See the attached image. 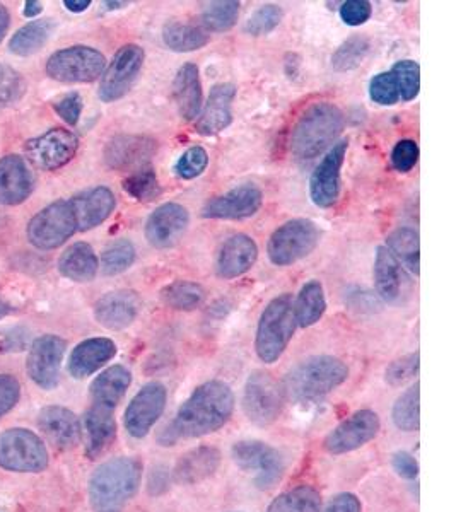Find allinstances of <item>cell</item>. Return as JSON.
Here are the masks:
<instances>
[{
    "mask_svg": "<svg viewBox=\"0 0 456 512\" xmlns=\"http://www.w3.org/2000/svg\"><path fill=\"white\" fill-rule=\"evenodd\" d=\"M363 504L357 499L356 495L344 492V494L335 495L330 499L322 512H361Z\"/></svg>",
    "mask_w": 456,
    "mask_h": 512,
    "instance_id": "680465c9",
    "label": "cell"
},
{
    "mask_svg": "<svg viewBox=\"0 0 456 512\" xmlns=\"http://www.w3.org/2000/svg\"><path fill=\"white\" fill-rule=\"evenodd\" d=\"M53 110L57 111V115H59L65 123L77 125L82 113L81 94H67L64 98L59 99L57 103H53Z\"/></svg>",
    "mask_w": 456,
    "mask_h": 512,
    "instance_id": "9f6ffc18",
    "label": "cell"
},
{
    "mask_svg": "<svg viewBox=\"0 0 456 512\" xmlns=\"http://www.w3.org/2000/svg\"><path fill=\"white\" fill-rule=\"evenodd\" d=\"M373 14V7L368 0H347L340 6V19L347 26H361L368 23Z\"/></svg>",
    "mask_w": 456,
    "mask_h": 512,
    "instance_id": "f5cc1de1",
    "label": "cell"
},
{
    "mask_svg": "<svg viewBox=\"0 0 456 512\" xmlns=\"http://www.w3.org/2000/svg\"><path fill=\"white\" fill-rule=\"evenodd\" d=\"M100 262L88 243H74L62 253L59 272L72 282H91L98 274Z\"/></svg>",
    "mask_w": 456,
    "mask_h": 512,
    "instance_id": "d6a6232c",
    "label": "cell"
},
{
    "mask_svg": "<svg viewBox=\"0 0 456 512\" xmlns=\"http://www.w3.org/2000/svg\"><path fill=\"white\" fill-rule=\"evenodd\" d=\"M158 151V142L144 135H118L106 144L105 161L112 169L146 168Z\"/></svg>",
    "mask_w": 456,
    "mask_h": 512,
    "instance_id": "ffe728a7",
    "label": "cell"
},
{
    "mask_svg": "<svg viewBox=\"0 0 456 512\" xmlns=\"http://www.w3.org/2000/svg\"><path fill=\"white\" fill-rule=\"evenodd\" d=\"M53 30H55V24L52 19H41V21L24 24L23 28L16 31L9 41V50L19 57H30L47 43Z\"/></svg>",
    "mask_w": 456,
    "mask_h": 512,
    "instance_id": "e575fe53",
    "label": "cell"
},
{
    "mask_svg": "<svg viewBox=\"0 0 456 512\" xmlns=\"http://www.w3.org/2000/svg\"><path fill=\"white\" fill-rule=\"evenodd\" d=\"M320 243V229L310 219H293L275 229L267 245L270 262L289 267L315 251Z\"/></svg>",
    "mask_w": 456,
    "mask_h": 512,
    "instance_id": "8992f818",
    "label": "cell"
},
{
    "mask_svg": "<svg viewBox=\"0 0 456 512\" xmlns=\"http://www.w3.org/2000/svg\"><path fill=\"white\" fill-rule=\"evenodd\" d=\"M161 299L168 308L176 311H192L204 303L205 291L192 280H175L161 291Z\"/></svg>",
    "mask_w": 456,
    "mask_h": 512,
    "instance_id": "ab89813d",
    "label": "cell"
},
{
    "mask_svg": "<svg viewBox=\"0 0 456 512\" xmlns=\"http://www.w3.org/2000/svg\"><path fill=\"white\" fill-rule=\"evenodd\" d=\"M282 16H284V12L281 7L275 6V4H265V6L258 7L257 11L253 12L250 19L246 21L245 31L252 36L269 35L281 24Z\"/></svg>",
    "mask_w": 456,
    "mask_h": 512,
    "instance_id": "bcb514c9",
    "label": "cell"
},
{
    "mask_svg": "<svg viewBox=\"0 0 456 512\" xmlns=\"http://www.w3.org/2000/svg\"><path fill=\"white\" fill-rule=\"evenodd\" d=\"M419 161V146L414 140L405 139L393 147L392 164L398 173H409Z\"/></svg>",
    "mask_w": 456,
    "mask_h": 512,
    "instance_id": "816d5d0a",
    "label": "cell"
},
{
    "mask_svg": "<svg viewBox=\"0 0 456 512\" xmlns=\"http://www.w3.org/2000/svg\"><path fill=\"white\" fill-rule=\"evenodd\" d=\"M344 113L332 103H316L304 111L291 132L294 158L310 161L332 147L344 130Z\"/></svg>",
    "mask_w": 456,
    "mask_h": 512,
    "instance_id": "277c9868",
    "label": "cell"
},
{
    "mask_svg": "<svg viewBox=\"0 0 456 512\" xmlns=\"http://www.w3.org/2000/svg\"><path fill=\"white\" fill-rule=\"evenodd\" d=\"M9 21H11L9 11H7L6 7L0 4V41L4 40L7 30H9Z\"/></svg>",
    "mask_w": 456,
    "mask_h": 512,
    "instance_id": "be15d7a7",
    "label": "cell"
},
{
    "mask_svg": "<svg viewBox=\"0 0 456 512\" xmlns=\"http://www.w3.org/2000/svg\"><path fill=\"white\" fill-rule=\"evenodd\" d=\"M209 166V154L204 147L193 146L183 152L180 159L176 161L175 173L182 180H195L199 178Z\"/></svg>",
    "mask_w": 456,
    "mask_h": 512,
    "instance_id": "681fc988",
    "label": "cell"
},
{
    "mask_svg": "<svg viewBox=\"0 0 456 512\" xmlns=\"http://www.w3.org/2000/svg\"><path fill=\"white\" fill-rule=\"evenodd\" d=\"M69 200L76 214L77 231H89L101 226L108 217L112 216L117 205L115 193L106 187L91 188Z\"/></svg>",
    "mask_w": 456,
    "mask_h": 512,
    "instance_id": "d4e9b609",
    "label": "cell"
},
{
    "mask_svg": "<svg viewBox=\"0 0 456 512\" xmlns=\"http://www.w3.org/2000/svg\"><path fill=\"white\" fill-rule=\"evenodd\" d=\"M347 149H349V140H340L334 144L311 175V202L320 209H330L339 202L342 166H344Z\"/></svg>",
    "mask_w": 456,
    "mask_h": 512,
    "instance_id": "5bb4252c",
    "label": "cell"
},
{
    "mask_svg": "<svg viewBox=\"0 0 456 512\" xmlns=\"http://www.w3.org/2000/svg\"><path fill=\"white\" fill-rule=\"evenodd\" d=\"M79 149V139L65 128H52L26 142L24 151L30 163L43 171H55L71 163Z\"/></svg>",
    "mask_w": 456,
    "mask_h": 512,
    "instance_id": "4fadbf2b",
    "label": "cell"
},
{
    "mask_svg": "<svg viewBox=\"0 0 456 512\" xmlns=\"http://www.w3.org/2000/svg\"><path fill=\"white\" fill-rule=\"evenodd\" d=\"M117 355V344L110 338H88L72 350L69 373L76 379H84L96 373Z\"/></svg>",
    "mask_w": 456,
    "mask_h": 512,
    "instance_id": "83f0119b",
    "label": "cell"
},
{
    "mask_svg": "<svg viewBox=\"0 0 456 512\" xmlns=\"http://www.w3.org/2000/svg\"><path fill=\"white\" fill-rule=\"evenodd\" d=\"M421 384L416 383L410 386L398 396L397 402L393 405L392 419L397 429L404 432H416L421 427Z\"/></svg>",
    "mask_w": 456,
    "mask_h": 512,
    "instance_id": "f35d334b",
    "label": "cell"
},
{
    "mask_svg": "<svg viewBox=\"0 0 456 512\" xmlns=\"http://www.w3.org/2000/svg\"><path fill=\"white\" fill-rule=\"evenodd\" d=\"M19 395H21V384L11 374H0V419L16 407Z\"/></svg>",
    "mask_w": 456,
    "mask_h": 512,
    "instance_id": "11a10c76",
    "label": "cell"
},
{
    "mask_svg": "<svg viewBox=\"0 0 456 512\" xmlns=\"http://www.w3.org/2000/svg\"><path fill=\"white\" fill-rule=\"evenodd\" d=\"M141 311V299L137 292L120 289L101 297L94 306V318L108 330H125L134 323Z\"/></svg>",
    "mask_w": 456,
    "mask_h": 512,
    "instance_id": "7402d4cb",
    "label": "cell"
},
{
    "mask_svg": "<svg viewBox=\"0 0 456 512\" xmlns=\"http://www.w3.org/2000/svg\"><path fill=\"white\" fill-rule=\"evenodd\" d=\"M390 72L397 84L400 99H404V101L416 99L419 89H421V67L419 64L414 60H398Z\"/></svg>",
    "mask_w": 456,
    "mask_h": 512,
    "instance_id": "f6af8a7d",
    "label": "cell"
},
{
    "mask_svg": "<svg viewBox=\"0 0 456 512\" xmlns=\"http://www.w3.org/2000/svg\"><path fill=\"white\" fill-rule=\"evenodd\" d=\"M173 99L182 120L195 122L199 118L204 106V91L197 65L185 64L178 69L173 81Z\"/></svg>",
    "mask_w": 456,
    "mask_h": 512,
    "instance_id": "4316f807",
    "label": "cell"
},
{
    "mask_svg": "<svg viewBox=\"0 0 456 512\" xmlns=\"http://www.w3.org/2000/svg\"><path fill=\"white\" fill-rule=\"evenodd\" d=\"M64 6L71 12H84L91 6V0H65Z\"/></svg>",
    "mask_w": 456,
    "mask_h": 512,
    "instance_id": "6125c7cd",
    "label": "cell"
},
{
    "mask_svg": "<svg viewBox=\"0 0 456 512\" xmlns=\"http://www.w3.org/2000/svg\"><path fill=\"white\" fill-rule=\"evenodd\" d=\"M262 204V190L253 183H245L209 200L202 209V217L219 221H241L255 216L262 209Z\"/></svg>",
    "mask_w": 456,
    "mask_h": 512,
    "instance_id": "ac0fdd59",
    "label": "cell"
},
{
    "mask_svg": "<svg viewBox=\"0 0 456 512\" xmlns=\"http://www.w3.org/2000/svg\"><path fill=\"white\" fill-rule=\"evenodd\" d=\"M419 366H421V355L419 352L404 355L397 361H393L390 366L386 367L385 381L386 383L398 388L409 383L419 374Z\"/></svg>",
    "mask_w": 456,
    "mask_h": 512,
    "instance_id": "7dc6e473",
    "label": "cell"
},
{
    "mask_svg": "<svg viewBox=\"0 0 456 512\" xmlns=\"http://www.w3.org/2000/svg\"><path fill=\"white\" fill-rule=\"evenodd\" d=\"M168 485H170L168 470L163 468V466L154 468V472L151 473V478H149V492H151L152 495L161 494V492L168 489Z\"/></svg>",
    "mask_w": 456,
    "mask_h": 512,
    "instance_id": "91938a15",
    "label": "cell"
},
{
    "mask_svg": "<svg viewBox=\"0 0 456 512\" xmlns=\"http://www.w3.org/2000/svg\"><path fill=\"white\" fill-rule=\"evenodd\" d=\"M16 311V308L11 303H7L6 299L0 297V320L6 318V316L12 315Z\"/></svg>",
    "mask_w": 456,
    "mask_h": 512,
    "instance_id": "e7e4bbea",
    "label": "cell"
},
{
    "mask_svg": "<svg viewBox=\"0 0 456 512\" xmlns=\"http://www.w3.org/2000/svg\"><path fill=\"white\" fill-rule=\"evenodd\" d=\"M258 246L248 234H234L217 253V275L224 280L238 279L257 263Z\"/></svg>",
    "mask_w": 456,
    "mask_h": 512,
    "instance_id": "603a6c76",
    "label": "cell"
},
{
    "mask_svg": "<svg viewBox=\"0 0 456 512\" xmlns=\"http://www.w3.org/2000/svg\"><path fill=\"white\" fill-rule=\"evenodd\" d=\"M130 384H132V373L127 367H108L91 384V400L94 407L113 412L118 407V403L122 402Z\"/></svg>",
    "mask_w": 456,
    "mask_h": 512,
    "instance_id": "f546056e",
    "label": "cell"
},
{
    "mask_svg": "<svg viewBox=\"0 0 456 512\" xmlns=\"http://www.w3.org/2000/svg\"><path fill=\"white\" fill-rule=\"evenodd\" d=\"M41 11H43V4H41V2L31 0V2L24 4L23 14L26 18H36L38 14H41Z\"/></svg>",
    "mask_w": 456,
    "mask_h": 512,
    "instance_id": "94428289",
    "label": "cell"
},
{
    "mask_svg": "<svg viewBox=\"0 0 456 512\" xmlns=\"http://www.w3.org/2000/svg\"><path fill=\"white\" fill-rule=\"evenodd\" d=\"M392 466L398 477L405 478V480H416L419 477V463L407 451H398L393 454Z\"/></svg>",
    "mask_w": 456,
    "mask_h": 512,
    "instance_id": "6f0895ef",
    "label": "cell"
},
{
    "mask_svg": "<svg viewBox=\"0 0 456 512\" xmlns=\"http://www.w3.org/2000/svg\"><path fill=\"white\" fill-rule=\"evenodd\" d=\"M168 402V391L164 384L158 381L147 383L137 391V395L130 400L129 407L123 415V424L130 436L142 439L151 432L161 415L164 414Z\"/></svg>",
    "mask_w": 456,
    "mask_h": 512,
    "instance_id": "9a60e30c",
    "label": "cell"
},
{
    "mask_svg": "<svg viewBox=\"0 0 456 512\" xmlns=\"http://www.w3.org/2000/svg\"><path fill=\"white\" fill-rule=\"evenodd\" d=\"M234 412L231 386L219 379L200 384L187 402L178 408L175 419L166 425L158 441L161 446H175L182 439L209 436L228 424Z\"/></svg>",
    "mask_w": 456,
    "mask_h": 512,
    "instance_id": "6da1fadb",
    "label": "cell"
},
{
    "mask_svg": "<svg viewBox=\"0 0 456 512\" xmlns=\"http://www.w3.org/2000/svg\"><path fill=\"white\" fill-rule=\"evenodd\" d=\"M238 18H240V2L236 0H217L207 4L202 11V24L214 33L231 30Z\"/></svg>",
    "mask_w": 456,
    "mask_h": 512,
    "instance_id": "60d3db41",
    "label": "cell"
},
{
    "mask_svg": "<svg viewBox=\"0 0 456 512\" xmlns=\"http://www.w3.org/2000/svg\"><path fill=\"white\" fill-rule=\"evenodd\" d=\"M135 246L129 239H117L112 245L106 246L101 255V270L105 275H120L127 272L135 262Z\"/></svg>",
    "mask_w": 456,
    "mask_h": 512,
    "instance_id": "b9f144b4",
    "label": "cell"
},
{
    "mask_svg": "<svg viewBox=\"0 0 456 512\" xmlns=\"http://www.w3.org/2000/svg\"><path fill=\"white\" fill-rule=\"evenodd\" d=\"M349 378V367L332 355H316L294 366L282 381L284 398L298 405L323 400Z\"/></svg>",
    "mask_w": 456,
    "mask_h": 512,
    "instance_id": "7a4b0ae2",
    "label": "cell"
},
{
    "mask_svg": "<svg viewBox=\"0 0 456 512\" xmlns=\"http://www.w3.org/2000/svg\"><path fill=\"white\" fill-rule=\"evenodd\" d=\"M30 332L23 326H11L0 330V354L21 352L28 347Z\"/></svg>",
    "mask_w": 456,
    "mask_h": 512,
    "instance_id": "db71d44e",
    "label": "cell"
},
{
    "mask_svg": "<svg viewBox=\"0 0 456 512\" xmlns=\"http://www.w3.org/2000/svg\"><path fill=\"white\" fill-rule=\"evenodd\" d=\"M231 456L243 472L253 475V483L260 490L272 489L286 470L282 454L264 441H240L231 448Z\"/></svg>",
    "mask_w": 456,
    "mask_h": 512,
    "instance_id": "ba28073f",
    "label": "cell"
},
{
    "mask_svg": "<svg viewBox=\"0 0 456 512\" xmlns=\"http://www.w3.org/2000/svg\"><path fill=\"white\" fill-rule=\"evenodd\" d=\"M236 86L231 82H221L211 89L209 98L202 106L199 118L195 120V130L200 135L211 137L221 134L233 122V103Z\"/></svg>",
    "mask_w": 456,
    "mask_h": 512,
    "instance_id": "44dd1931",
    "label": "cell"
},
{
    "mask_svg": "<svg viewBox=\"0 0 456 512\" xmlns=\"http://www.w3.org/2000/svg\"><path fill=\"white\" fill-rule=\"evenodd\" d=\"M26 81L11 65L0 64V110L23 98Z\"/></svg>",
    "mask_w": 456,
    "mask_h": 512,
    "instance_id": "c3c4849f",
    "label": "cell"
},
{
    "mask_svg": "<svg viewBox=\"0 0 456 512\" xmlns=\"http://www.w3.org/2000/svg\"><path fill=\"white\" fill-rule=\"evenodd\" d=\"M65 349L67 344L64 338L57 335H43L31 345L26 369L30 378L43 390H53L59 384Z\"/></svg>",
    "mask_w": 456,
    "mask_h": 512,
    "instance_id": "e0dca14e",
    "label": "cell"
},
{
    "mask_svg": "<svg viewBox=\"0 0 456 512\" xmlns=\"http://www.w3.org/2000/svg\"><path fill=\"white\" fill-rule=\"evenodd\" d=\"M369 52V40L364 36H352L344 41L332 55V67L337 72H349L363 64Z\"/></svg>",
    "mask_w": 456,
    "mask_h": 512,
    "instance_id": "ee69618b",
    "label": "cell"
},
{
    "mask_svg": "<svg viewBox=\"0 0 456 512\" xmlns=\"http://www.w3.org/2000/svg\"><path fill=\"white\" fill-rule=\"evenodd\" d=\"M293 304L296 325L301 328L316 325L327 311V299L322 284L318 280L306 282Z\"/></svg>",
    "mask_w": 456,
    "mask_h": 512,
    "instance_id": "836d02e7",
    "label": "cell"
},
{
    "mask_svg": "<svg viewBox=\"0 0 456 512\" xmlns=\"http://www.w3.org/2000/svg\"><path fill=\"white\" fill-rule=\"evenodd\" d=\"M144 60H146V53L139 45L129 43L120 48L101 76L100 91H98L101 101L115 103L123 96H127L141 74Z\"/></svg>",
    "mask_w": 456,
    "mask_h": 512,
    "instance_id": "7c38bea8",
    "label": "cell"
},
{
    "mask_svg": "<svg viewBox=\"0 0 456 512\" xmlns=\"http://www.w3.org/2000/svg\"><path fill=\"white\" fill-rule=\"evenodd\" d=\"M293 297L289 294L272 299L265 306L258 320L255 350L258 359L265 364H274L286 352L296 330Z\"/></svg>",
    "mask_w": 456,
    "mask_h": 512,
    "instance_id": "5b68a950",
    "label": "cell"
},
{
    "mask_svg": "<svg viewBox=\"0 0 456 512\" xmlns=\"http://www.w3.org/2000/svg\"><path fill=\"white\" fill-rule=\"evenodd\" d=\"M35 188V176L21 156L0 159V205L23 204Z\"/></svg>",
    "mask_w": 456,
    "mask_h": 512,
    "instance_id": "cb8c5ba5",
    "label": "cell"
},
{
    "mask_svg": "<svg viewBox=\"0 0 456 512\" xmlns=\"http://www.w3.org/2000/svg\"><path fill=\"white\" fill-rule=\"evenodd\" d=\"M369 96L381 106L397 105L400 101L397 84L393 79L392 72H380L369 82Z\"/></svg>",
    "mask_w": 456,
    "mask_h": 512,
    "instance_id": "f907efd6",
    "label": "cell"
},
{
    "mask_svg": "<svg viewBox=\"0 0 456 512\" xmlns=\"http://www.w3.org/2000/svg\"><path fill=\"white\" fill-rule=\"evenodd\" d=\"M163 43L171 52L188 53L204 48L209 43V35L193 24L170 21L163 26Z\"/></svg>",
    "mask_w": 456,
    "mask_h": 512,
    "instance_id": "d590c367",
    "label": "cell"
},
{
    "mask_svg": "<svg viewBox=\"0 0 456 512\" xmlns=\"http://www.w3.org/2000/svg\"><path fill=\"white\" fill-rule=\"evenodd\" d=\"M386 248L395 256V260L402 265V268L405 267L412 274L419 275L421 246H419L417 231L410 227H400L386 238Z\"/></svg>",
    "mask_w": 456,
    "mask_h": 512,
    "instance_id": "8d00e7d4",
    "label": "cell"
},
{
    "mask_svg": "<svg viewBox=\"0 0 456 512\" xmlns=\"http://www.w3.org/2000/svg\"><path fill=\"white\" fill-rule=\"evenodd\" d=\"M84 431H86V454L94 460L105 453L117 437V422L113 412L91 405L84 415Z\"/></svg>",
    "mask_w": 456,
    "mask_h": 512,
    "instance_id": "4dcf8cb0",
    "label": "cell"
},
{
    "mask_svg": "<svg viewBox=\"0 0 456 512\" xmlns=\"http://www.w3.org/2000/svg\"><path fill=\"white\" fill-rule=\"evenodd\" d=\"M142 463L120 456L96 468L89 480V501L96 512H120L139 492Z\"/></svg>",
    "mask_w": 456,
    "mask_h": 512,
    "instance_id": "3957f363",
    "label": "cell"
},
{
    "mask_svg": "<svg viewBox=\"0 0 456 512\" xmlns=\"http://www.w3.org/2000/svg\"><path fill=\"white\" fill-rule=\"evenodd\" d=\"M267 512H322V495L311 485H299L274 499Z\"/></svg>",
    "mask_w": 456,
    "mask_h": 512,
    "instance_id": "74e56055",
    "label": "cell"
},
{
    "mask_svg": "<svg viewBox=\"0 0 456 512\" xmlns=\"http://www.w3.org/2000/svg\"><path fill=\"white\" fill-rule=\"evenodd\" d=\"M284 393L281 384L269 373L255 371L246 379L243 391V410L253 424L265 427L279 419L284 407Z\"/></svg>",
    "mask_w": 456,
    "mask_h": 512,
    "instance_id": "8fae6325",
    "label": "cell"
},
{
    "mask_svg": "<svg viewBox=\"0 0 456 512\" xmlns=\"http://www.w3.org/2000/svg\"><path fill=\"white\" fill-rule=\"evenodd\" d=\"M221 465V453L214 446H199L183 454L173 470L176 483L195 485L212 477Z\"/></svg>",
    "mask_w": 456,
    "mask_h": 512,
    "instance_id": "f1b7e54d",
    "label": "cell"
},
{
    "mask_svg": "<svg viewBox=\"0 0 456 512\" xmlns=\"http://www.w3.org/2000/svg\"><path fill=\"white\" fill-rule=\"evenodd\" d=\"M190 226V214L187 207L168 202L159 205L146 222V239L149 245L166 250L180 241Z\"/></svg>",
    "mask_w": 456,
    "mask_h": 512,
    "instance_id": "d6986e66",
    "label": "cell"
},
{
    "mask_svg": "<svg viewBox=\"0 0 456 512\" xmlns=\"http://www.w3.org/2000/svg\"><path fill=\"white\" fill-rule=\"evenodd\" d=\"M375 284L385 303H397L404 291V268L386 246L376 250Z\"/></svg>",
    "mask_w": 456,
    "mask_h": 512,
    "instance_id": "1f68e13d",
    "label": "cell"
},
{
    "mask_svg": "<svg viewBox=\"0 0 456 512\" xmlns=\"http://www.w3.org/2000/svg\"><path fill=\"white\" fill-rule=\"evenodd\" d=\"M105 67L103 53L96 48L77 45L53 53L47 62V74L65 84H86L103 76Z\"/></svg>",
    "mask_w": 456,
    "mask_h": 512,
    "instance_id": "9c48e42d",
    "label": "cell"
},
{
    "mask_svg": "<svg viewBox=\"0 0 456 512\" xmlns=\"http://www.w3.org/2000/svg\"><path fill=\"white\" fill-rule=\"evenodd\" d=\"M381 420L373 410H359L349 419L342 420L334 431L325 437L323 448L330 454L352 453L363 448L380 434Z\"/></svg>",
    "mask_w": 456,
    "mask_h": 512,
    "instance_id": "2e32d148",
    "label": "cell"
},
{
    "mask_svg": "<svg viewBox=\"0 0 456 512\" xmlns=\"http://www.w3.org/2000/svg\"><path fill=\"white\" fill-rule=\"evenodd\" d=\"M77 233L71 200H57L40 210L26 229L31 245L38 250H55Z\"/></svg>",
    "mask_w": 456,
    "mask_h": 512,
    "instance_id": "52a82bcc",
    "label": "cell"
},
{
    "mask_svg": "<svg viewBox=\"0 0 456 512\" xmlns=\"http://www.w3.org/2000/svg\"><path fill=\"white\" fill-rule=\"evenodd\" d=\"M103 6H105L108 11H115V9H122V7L129 6V2H105Z\"/></svg>",
    "mask_w": 456,
    "mask_h": 512,
    "instance_id": "03108f58",
    "label": "cell"
},
{
    "mask_svg": "<svg viewBox=\"0 0 456 512\" xmlns=\"http://www.w3.org/2000/svg\"><path fill=\"white\" fill-rule=\"evenodd\" d=\"M0 466L19 473H36L48 466V451L35 432L9 429L0 436Z\"/></svg>",
    "mask_w": 456,
    "mask_h": 512,
    "instance_id": "30bf717a",
    "label": "cell"
},
{
    "mask_svg": "<svg viewBox=\"0 0 456 512\" xmlns=\"http://www.w3.org/2000/svg\"><path fill=\"white\" fill-rule=\"evenodd\" d=\"M38 425L55 448H76L81 441V422L69 408L59 407V405L43 408L38 417Z\"/></svg>",
    "mask_w": 456,
    "mask_h": 512,
    "instance_id": "484cf974",
    "label": "cell"
},
{
    "mask_svg": "<svg viewBox=\"0 0 456 512\" xmlns=\"http://www.w3.org/2000/svg\"><path fill=\"white\" fill-rule=\"evenodd\" d=\"M123 190L137 202H152L161 195L158 175L152 168H142L134 171L129 178L123 180Z\"/></svg>",
    "mask_w": 456,
    "mask_h": 512,
    "instance_id": "7bdbcfd3",
    "label": "cell"
}]
</instances>
